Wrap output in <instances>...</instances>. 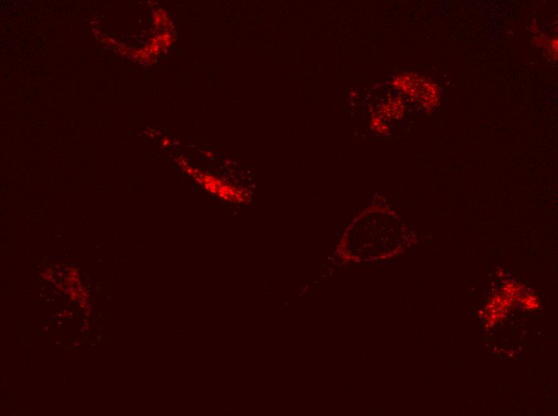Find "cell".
<instances>
[{
    "label": "cell",
    "instance_id": "6da1fadb",
    "mask_svg": "<svg viewBox=\"0 0 558 416\" xmlns=\"http://www.w3.org/2000/svg\"><path fill=\"white\" fill-rule=\"evenodd\" d=\"M392 85L426 109L434 110L441 104L440 87L422 75L416 73L399 75L394 79Z\"/></svg>",
    "mask_w": 558,
    "mask_h": 416
},
{
    "label": "cell",
    "instance_id": "7a4b0ae2",
    "mask_svg": "<svg viewBox=\"0 0 558 416\" xmlns=\"http://www.w3.org/2000/svg\"><path fill=\"white\" fill-rule=\"evenodd\" d=\"M400 99L399 98L394 99L391 102L382 106L387 115L397 117L398 115L403 114L404 105L402 100Z\"/></svg>",
    "mask_w": 558,
    "mask_h": 416
}]
</instances>
